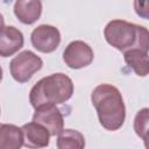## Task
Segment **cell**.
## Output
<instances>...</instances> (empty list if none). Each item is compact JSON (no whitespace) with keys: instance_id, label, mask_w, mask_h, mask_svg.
<instances>
[{"instance_id":"obj_1","label":"cell","mask_w":149,"mask_h":149,"mask_svg":"<svg viewBox=\"0 0 149 149\" xmlns=\"http://www.w3.org/2000/svg\"><path fill=\"white\" fill-rule=\"evenodd\" d=\"M91 101L97 111L100 125L111 132L120 129L126 119V106L118 87L100 84L91 93Z\"/></svg>"},{"instance_id":"obj_2","label":"cell","mask_w":149,"mask_h":149,"mask_svg":"<svg viewBox=\"0 0 149 149\" xmlns=\"http://www.w3.org/2000/svg\"><path fill=\"white\" fill-rule=\"evenodd\" d=\"M104 35L109 45L122 52L135 48L148 50L149 47L148 29L125 20L109 21L105 27Z\"/></svg>"},{"instance_id":"obj_3","label":"cell","mask_w":149,"mask_h":149,"mask_svg":"<svg viewBox=\"0 0 149 149\" xmlns=\"http://www.w3.org/2000/svg\"><path fill=\"white\" fill-rule=\"evenodd\" d=\"M73 94V83L64 73H52L40 79L29 92L30 105L36 108L44 104H63Z\"/></svg>"},{"instance_id":"obj_4","label":"cell","mask_w":149,"mask_h":149,"mask_svg":"<svg viewBox=\"0 0 149 149\" xmlns=\"http://www.w3.org/2000/svg\"><path fill=\"white\" fill-rule=\"evenodd\" d=\"M43 66V61L30 50H24L16 55L9 63V71L13 79L20 84L27 83Z\"/></svg>"},{"instance_id":"obj_5","label":"cell","mask_w":149,"mask_h":149,"mask_svg":"<svg viewBox=\"0 0 149 149\" xmlns=\"http://www.w3.org/2000/svg\"><path fill=\"white\" fill-rule=\"evenodd\" d=\"M94 58L92 48L84 41L70 42L63 51V61L70 69H81L88 66Z\"/></svg>"},{"instance_id":"obj_6","label":"cell","mask_w":149,"mask_h":149,"mask_svg":"<svg viewBox=\"0 0 149 149\" xmlns=\"http://www.w3.org/2000/svg\"><path fill=\"white\" fill-rule=\"evenodd\" d=\"M30 41L37 51L50 54L58 48L61 43V33L54 26L41 24L31 31Z\"/></svg>"},{"instance_id":"obj_7","label":"cell","mask_w":149,"mask_h":149,"mask_svg":"<svg viewBox=\"0 0 149 149\" xmlns=\"http://www.w3.org/2000/svg\"><path fill=\"white\" fill-rule=\"evenodd\" d=\"M33 121L44 126L50 136L58 135L64 128V118L61 111L54 104H44L36 107L33 115Z\"/></svg>"},{"instance_id":"obj_8","label":"cell","mask_w":149,"mask_h":149,"mask_svg":"<svg viewBox=\"0 0 149 149\" xmlns=\"http://www.w3.org/2000/svg\"><path fill=\"white\" fill-rule=\"evenodd\" d=\"M24 43L23 34L14 26H2L0 28V56L9 57L16 54Z\"/></svg>"},{"instance_id":"obj_9","label":"cell","mask_w":149,"mask_h":149,"mask_svg":"<svg viewBox=\"0 0 149 149\" xmlns=\"http://www.w3.org/2000/svg\"><path fill=\"white\" fill-rule=\"evenodd\" d=\"M23 146L27 148H44L49 146L50 134L48 129L38 122H28L21 127Z\"/></svg>"},{"instance_id":"obj_10","label":"cell","mask_w":149,"mask_h":149,"mask_svg":"<svg viewBox=\"0 0 149 149\" xmlns=\"http://www.w3.org/2000/svg\"><path fill=\"white\" fill-rule=\"evenodd\" d=\"M14 14L17 20L24 24L35 23L42 14L41 0H15Z\"/></svg>"},{"instance_id":"obj_11","label":"cell","mask_w":149,"mask_h":149,"mask_svg":"<svg viewBox=\"0 0 149 149\" xmlns=\"http://www.w3.org/2000/svg\"><path fill=\"white\" fill-rule=\"evenodd\" d=\"M123 58L126 64L132 68L139 77H146L148 74V50H143L140 48L130 49L123 52Z\"/></svg>"},{"instance_id":"obj_12","label":"cell","mask_w":149,"mask_h":149,"mask_svg":"<svg viewBox=\"0 0 149 149\" xmlns=\"http://www.w3.org/2000/svg\"><path fill=\"white\" fill-rule=\"evenodd\" d=\"M23 146L21 128L15 125L0 123V149H19Z\"/></svg>"},{"instance_id":"obj_13","label":"cell","mask_w":149,"mask_h":149,"mask_svg":"<svg viewBox=\"0 0 149 149\" xmlns=\"http://www.w3.org/2000/svg\"><path fill=\"white\" fill-rule=\"evenodd\" d=\"M57 136V148L59 149H81L85 147V137L78 130L63 128Z\"/></svg>"},{"instance_id":"obj_14","label":"cell","mask_w":149,"mask_h":149,"mask_svg":"<svg viewBox=\"0 0 149 149\" xmlns=\"http://www.w3.org/2000/svg\"><path fill=\"white\" fill-rule=\"evenodd\" d=\"M148 120H149V109L147 107L140 109L134 119V130L139 137L144 141L146 147L148 146Z\"/></svg>"},{"instance_id":"obj_15","label":"cell","mask_w":149,"mask_h":149,"mask_svg":"<svg viewBox=\"0 0 149 149\" xmlns=\"http://www.w3.org/2000/svg\"><path fill=\"white\" fill-rule=\"evenodd\" d=\"M134 9L140 17L148 20V0H134Z\"/></svg>"},{"instance_id":"obj_16","label":"cell","mask_w":149,"mask_h":149,"mask_svg":"<svg viewBox=\"0 0 149 149\" xmlns=\"http://www.w3.org/2000/svg\"><path fill=\"white\" fill-rule=\"evenodd\" d=\"M3 23H5V20H3V16H2V14L0 13V28L3 26Z\"/></svg>"},{"instance_id":"obj_17","label":"cell","mask_w":149,"mask_h":149,"mask_svg":"<svg viewBox=\"0 0 149 149\" xmlns=\"http://www.w3.org/2000/svg\"><path fill=\"white\" fill-rule=\"evenodd\" d=\"M1 80H2V68L0 66V83H1Z\"/></svg>"},{"instance_id":"obj_18","label":"cell","mask_w":149,"mask_h":149,"mask_svg":"<svg viewBox=\"0 0 149 149\" xmlns=\"http://www.w3.org/2000/svg\"><path fill=\"white\" fill-rule=\"evenodd\" d=\"M0 113H1V109H0Z\"/></svg>"}]
</instances>
